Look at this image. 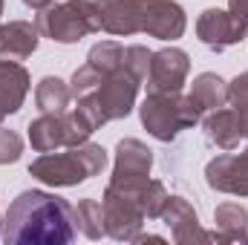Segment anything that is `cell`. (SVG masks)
I'll list each match as a JSON object with an SVG mask.
<instances>
[{
    "mask_svg": "<svg viewBox=\"0 0 248 245\" xmlns=\"http://www.w3.org/2000/svg\"><path fill=\"white\" fill-rule=\"evenodd\" d=\"M78 237L75 208L49 190H23L3 214V243L66 245Z\"/></svg>",
    "mask_w": 248,
    "mask_h": 245,
    "instance_id": "cell-1",
    "label": "cell"
},
{
    "mask_svg": "<svg viewBox=\"0 0 248 245\" xmlns=\"http://www.w3.org/2000/svg\"><path fill=\"white\" fill-rule=\"evenodd\" d=\"M104 168H107V150L101 144L84 141V144L66 147L63 153H55V150L41 153L29 165V176L49 187H75L98 176Z\"/></svg>",
    "mask_w": 248,
    "mask_h": 245,
    "instance_id": "cell-2",
    "label": "cell"
},
{
    "mask_svg": "<svg viewBox=\"0 0 248 245\" xmlns=\"http://www.w3.org/2000/svg\"><path fill=\"white\" fill-rule=\"evenodd\" d=\"M35 26L41 38L55 44H78L81 38L101 32V3L93 0H63L38 12Z\"/></svg>",
    "mask_w": 248,
    "mask_h": 245,
    "instance_id": "cell-3",
    "label": "cell"
},
{
    "mask_svg": "<svg viewBox=\"0 0 248 245\" xmlns=\"http://www.w3.org/2000/svg\"><path fill=\"white\" fill-rule=\"evenodd\" d=\"M139 116L144 130L156 141H173L182 130L202 122V113L193 98L182 92H147L139 107Z\"/></svg>",
    "mask_w": 248,
    "mask_h": 245,
    "instance_id": "cell-4",
    "label": "cell"
},
{
    "mask_svg": "<svg viewBox=\"0 0 248 245\" xmlns=\"http://www.w3.org/2000/svg\"><path fill=\"white\" fill-rule=\"evenodd\" d=\"M95 133V127L90 119L75 107L72 113H44L29 124V144L38 153H49V150H61V147H75L90 141V136Z\"/></svg>",
    "mask_w": 248,
    "mask_h": 245,
    "instance_id": "cell-5",
    "label": "cell"
},
{
    "mask_svg": "<svg viewBox=\"0 0 248 245\" xmlns=\"http://www.w3.org/2000/svg\"><path fill=\"white\" fill-rule=\"evenodd\" d=\"M101 208H104V231L119 243H133V237L141 231L147 219L141 208V190L107 184L101 196Z\"/></svg>",
    "mask_w": 248,
    "mask_h": 245,
    "instance_id": "cell-6",
    "label": "cell"
},
{
    "mask_svg": "<svg viewBox=\"0 0 248 245\" xmlns=\"http://www.w3.org/2000/svg\"><path fill=\"white\" fill-rule=\"evenodd\" d=\"M139 84L141 81L127 69L104 72V78L90 92V98L98 104V110L104 113L107 122H119V119H127L133 113L136 98H139Z\"/></svg>",
    "mask_w": 248,
    "mask_h": 245,
    "instance_id": "cell-7",
    "label": "cell"
},
{
    "mask_svg": "<svg viewBox=\"0 0 248 245\" xmlns=\"http://www.w3.org/2000/svg\"><path fill=\"white\" fill-rule=\"evenodd\" d=\"M150 168H153V150L139 138H122L116 144V162H113L110 184L141 190L150 179Z\"/></svg>",
    "mask_w": 248,
    "mask_h": 245,
    "instance_id": "cell-8",
    "label": "cell"
},
{
    "mask_svg": "<svg viewBox=\"0 0 248 245\" xmlns=\"http://www.w3.org/2000/svg\"><path fill=\"white\" fill-rule=\"evenodd\" d=\"M187 29V15L176 0H139V32L159 41H176Z\"/></svg>",
    "mask_w": 248,
    "mask_h": 245,
    "instance_id": "cell-9",
    "label": "cell"
},
{
    "mask_svg": "<svg viewBox=\"0 0 248 245\" xmlns=\"http://www.w3.org/2000/svg\"><path fill=\"white\" fill-rule=\"evenodd\" d=\"M196 38L214 49V52H222L228 46H237L248 38V26L243 20H237L228 9H205L199 17H196Z\"/></svg>",
    "mask_w": 248,
    "mask_h": 245,
    "instance_id": "cell-10",
    "label": "cell"
},
{
    "mask_svg": "<svg viewBox=\"0 0 248 245\" xmlns=\"http://www.w3.org/2000/svg\"><path fill=\"white\" fill-rule=\"evenodd\" d=\"M190 72V55L179 46L153 52L147 69V92H182Z\"/></svg>",
    "mask_w": 248,
    "mask_h": 245,
    "instance_id": "cell-11",
    "label": "cell"
},
{
    "mask_svg": "<svg viewBox=\"0 0 248 245\" xmlns=\"http://www.w3.org/2000/svg\"><path fill=\"white\" fill-rule=\"evenodd\" d=\"M205 182L217 193H231V196H248V153L240 156L225 150L222 156L211 159L205 165Z\"/></svg>",
    "mask_w": 248,
    "mask_h": 245,
    "instance_id": "cell-12",
    "label": "cell"
},
{
    "mask_svg": "<svg viewBox=\"0 0 248 245\" xmlns=\"http://www.w3.org/2000/svg\"><path fill=\"white\" fill-rule=\"evenodd\" d=\"M159 219L170 228L173 243H179V245L211 243V234L199 225V214H196V208L187 202L185 196H170Z\"/></svg>",
    "mask_w": 248,
    "mask_h": 245,
    "instance_id": "cell-13",
    "label": "cell"
},
{
    "mask_svg": "<svg viewBox=\"0 0 248 245\" xmlns=\"http://www.w3.org/2000/svg\"><path fill=\"white\" fill-rule=\"evenodd\" d=\"M41 44V32L32 20L0 23V61H26Z\"/></svg>",
    "mask_w": 248,
    "mask_h": 245,
    "instance_id": "cell-14",
    "label": "cell"
},
{
    "mask_svg": "<svg viewBox=\"0 0 248 245\" xmlns=\"http://www.w3.org/2000/svg\"><path fill=\"white\" fill-rule=\"evenodd\" d=\"M32 78L20 61H0V116H15L26 95H29Z\"/></svg>",
    "mask_w": 248,
    "mask_h": 245,
    "instance_id": "cell-15",
    "label": "cell"
},
{
    "mask_svg": "<svg viewBox=\"0 0 248 245\" xmlns=\"http://www.w3.org/2000/svg\"><path fill=\"white\" fill-rule=\"evenodd\" d=\"M202 133H205V138H208L214 147H219V150H234V147L243 141V130H240L237 113H234V110H225V107L211 110V113L202 116Z\"/></svg>",
    "mask_w": 248,
    "mask_h": 245,
    "instance_id": "cell-16",
    "label": "cell"
},
{
    "mask_svg": "<svg viewBox=\"0 0 248 245\" xmlns=\"http://www.w3.org/2000/svg\"><path fill=\"white\" fill-rule=\"evenodd\" d=\"M214 222H217V228H214V234H211V240H217V243H248V211L240 205V202H222V205H217V211H214Z\"/></svg>",
    "mask_w": 248,
    "mask_h": 245,
    "instance_id": "cell-17",
    "label": "cell"
},
{
    "mask_svg": "<svg viewBox=\"0 0 248 245\" xmlns=\"http://www.w3.org/2000/svg\"><path fill=\"white\" fill-rule=\"evenodd\" d=\"M193 104L199 107V113H211V110H219L228 104V81L219 78L217 72H199L190 84V92Z\"/></svg>",
    "mask_w": 248,
    "mask_h": 245,
    "instance_id": "cell-18",
    "label": "cell"
},
{
    "mask_svg": "<svg viewBox=\"0 0 248 245\" xmlns=\"http://www.w3.org/2000/svg\"><path fill=\"white\" fill-rule=\"evenodd\" d=\"M72 101V90L69 84L61 81L58 75H46L38 81L35 87V104L41 113H63Z\"/></svg>",
    "mask_w": 248,
    "mask_h": 245,
    "instance_id": "cell-19",
    "label": "cell"
},
{
    "mask_svg": "<svg viewBox=\"0 0 248 245\" xmlns=\"http://www.w3.org/2000/svg\"><path fill=\"white\" fill-rule=\"evenodd\" d=\"M75 222H78V231L87 240L107 237V231H104V208H101L98 199H81L78 208H75Z\"/></svg>",
    "mask_w": 248,
    "mask_h": 245,
    "instance_id": "cell-20",
    "label": "cell"
},
{
    "mask_svg": "<svg viewBox=\"0 0 248 245\" xmlns=\"http://www.w3.org/2000/svg\"><path fill=\"white\" fill-rule=\"evenodd\" d=\"M87 63L98 66L101 72H116V69H124V44L119 41H101L90 49L87 55Z\"/></svg>",
    "mask_w": 248,
    "mask_h": 245,
    "instance_id": "cell-21",
    "label": "cell"
},
{
    "mask_svg": "<svg viewBox=\"0 0 248 245\" xmlns=\"http://www.w3.org/2000/svg\"><path fill=\"white\" fill-rule=\"evenodd\" d=\"M168 199H170V193H168L165 184L159 182V179H147V184L141 187V208H144V216H147V219H159L162 211H165V205H168Z\"/></svg>",
    "mask_w": 248,
    "mask_h": 245,
    "instance_id": "cell-22",
    "label": "cell"
},
{
    "mask_svg": "<svg viewBox=\"0 0 248 245\" xmlns=\"http://www.w3.org/2000/svg\"><path fill=\"white\" fill-rule=\"evenodd\" d=\"M101 78H104V72H101L98 66H93V63H84V66H78V69L72 72V81H69L72 98L90 95V92L98 87V81H101Z\"/></svg>",
    "mask_w": 248,
    "mask_h": 245,
    "instance_id": "cell-23",
    "label": "cell"
},
{
    "mask_svg": "<svg viewBox=\"0 0 248 245\" xmlns=\"http://www.w3.org/2000/svg\"><path fill=\"white\" fill-rule=\"evenodd\" d=\"M150 58H153V52H150L147 46H141V44H130V46H124V69L133 72L139 81L147 78Z\"/></svg>",
    "mask_w": 248,
    "mask_h": 245,
    "instance_id": "cell-24",
    "label": "cell"
},
{
    "mask_svg": "<svg viewBox=\"0 0 248 245\" xmlns=\"http://www.w3.org/2000/svg\"><path fill=\"white\" fill-rule=\"evenodd\" d=\"M23 153V138L17 130L0 127V165H15Z\"/></svg>",
    "mask_w": 248,
    "mask_h": 245,
    "instance_id": "cell-25",
    "label": "cell"
},
{
    "mask_svg": "<svg viewBox=\"0 0 248 245\" xmlns=\"http://www.w3.org/2000/svg\"><path fill=\"white\" fill-rule=\"evenodd\" d=\"M228 104L234 110H246L248 107V69L240 72L234 81H228Z\"/></svg>",
    "mask_w": 248,
    "mask_h": 245,
    "instance_id": "cell-26",
    "label": "cell"
},
{
    "mask_svg": "<svg viewBox=\"0 0 248 245\" xmlns=\"http://www.w3.org/2000/svg\"><path fill=\"white\" fill-rule=\"evenodd\" d=\"M228 12L248 26V0H228Z\"/></svg>",
    "mask_w": 248,
    "mask_h": 245,
    "instance_id": "cell-27",
    "label": "cell"
},
{
    "mask_svg": "<svg viewBox=\"0 0 248 245\" xmlns=\"http://www.w3.org/2000/svg\"><path fill=\"white\" fill-rule=\"evenodd\" d=\"M234 110V107H231ZM237 113V119H240V130H243V138H248V107L246 110H234Z\"/></svg>",
    "mask_w": 248,
    "mask_h": 245,
    "instance_id": "cell-28",
    "label": "cell"
},
{
    "mask_svg": "<svg viewBox=\"0 0 248 245\" xmlns=\"http://www.w3.org/2000/svg\"><path fill=\"white\" fill-rule=\"evenodd\" d=\"M147 240H150V243H165V237H156V234H141V231L133 237V243H147Z\"/></svg>",
    "mask_w": 248,
    "mask_h": 245,
    "instance_id": "cell-29",
    "label": "cell"
},
{
    "mask_svg": "<svg viewBox=\"0 0 248 245\" xmlns=\"http://www.w3.org/2000/svg\"><path fill=\"white\" fill-rule=\"evenodd\" d=\"M55 0H23V6H29V9H35V12H41V9H46V6H52Z\"/></svg>",
    "mask_w": 248,
    "mask_h": 245,
    "instance_id": "cell-30",
    "label": "cell"
},
{
    "mask_svg": "<svg viewBox=\"0 0 248 245\" xmlns=\"http://www.w3.org/2000/svg\"><path fill=\"white\" fill-rule=\"evenodd\" d=\"M93 3H101V6H104V3H110V0H93Z\"/></svg>",
    "mask_w": 248,
    "mask_h": 245,
    "instance_id": "cell-31",
    "label": "cell"
},
{
    "mask_svg": "<svg viewBox=\"0 0 248 245\" xmlns=\"http://www.w3.org/2000/svg\"><path fill=\"white\" fill-rule=\"evenodd\" d=\"M3 6H6V3H3V0H0V17H3Z\"/></svg>",
    "mask_w": 248,
    "mask_h": 245,
    "instance_id": "cell-32",
    "label": "cell"
},
{
    "mask_svg": "<svg viewBox=\"0 0 248 245\" xmlns=\"http://www.w3.org/2000/svg\"><path fill=\"white\" fill-rule=\"evenodd\" d=\"M0 234H3V219H0Z\"/></svg>",
    "mask_w": 248,
    "mask_h": 245,
    "instance_id": "cell-33",
    "label": "cell"
},
{
    "mask_svg": "<svg viewBox=\"0 0 248 245\" xmlns=\"http://www.w3.org/2000/svg\"><path fill=\"white\" fill-rule=\"evenodd\" d=\"M0 122H3V116H0Z\"/></svg>",
    "mask_w": 248,
    "mask_h": 245,
    "instance_id": "cell-34",
    "label": "cell"
},
{
    "mask_svg": "<svg viewBox=\"0 0 248 245\" xmlns=\"http://www.w3.org/2000/svg\"><path fill=\"white\" fill-rule=\"evenodd\" d=\"M246 153H248V147H246Z\"/></svg>",
    "mask_w": 248,
    "mask_h": 245,
    "instance_id": "cell-35",
    "label": "cell"
}]
</instances>
